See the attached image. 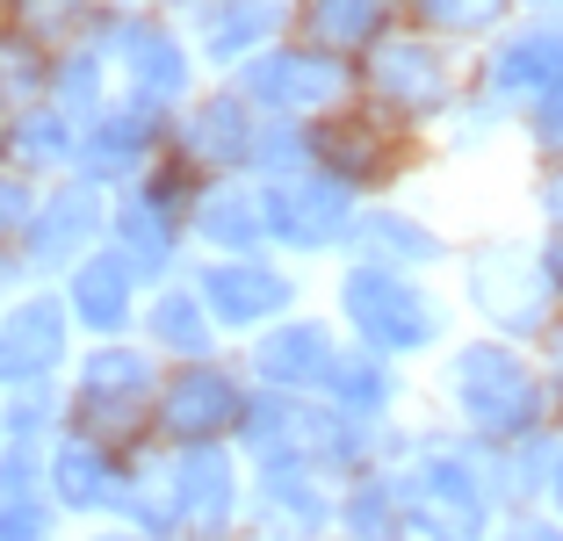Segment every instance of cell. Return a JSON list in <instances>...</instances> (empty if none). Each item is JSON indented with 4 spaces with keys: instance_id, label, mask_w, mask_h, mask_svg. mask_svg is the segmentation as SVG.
Returning <instances> with one entry per match:
<instances>
[{
    "instance_id": "obj_1",
    "label": "cell",
    "mask_w": 563,
    "mask_h": 541,
    "mask_svg": "<svg viewBox=\"0 0 563 541\" xmlns=\"http://www.w3.org/2000/svg\"><path fill=\"white\" fill-rule=\"evenodd\" d=\"M51 346H58V325H51L44 303H30V311L8 325V340H0V376H22L30 361H44Z\"/></svg>"
}]
</instances>
